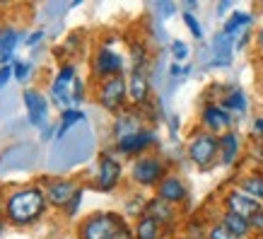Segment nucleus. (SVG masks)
<instances>
[{"label": "nucleus", "mask_w": 263, "mask_h": 239, "mask_svg": "<svg viewBox=\"0 0 263 239\" xmlns=\"http://www.w3.org/2000/svg\"><path fill=\"white\" fill-rule=\"evenodd\" d=\"M12 78V65H0V89L5 87Z\"/></svg>", "instance_id": "obj_37"}, {"label": "nucleus", "mask_w": 263, "mask_h": 239, "mask_svg": "<svg viewBox=\"0 0 263 239\" xmlns=\"http://www.w3.org/2000/svg\"><path fill=\"white\" fill-rule=\"evenodd\" d=\"M196 10H198V3H196V0H186V3H183V12L196 15Z\"/></svg>", "instance_id": "obj_44"}, {"label": "nucleus", "mask_w": 263, "mask_h": 239, "mask_svg": "<svg viewBox=\"0 0 263 239\" xmlns=\"http://www.w3.org/2000/svg\"><path fill=\"white\" fill-rule=\"evenodd\" d=\"M143 215L152 217V220H157V223L167 230V227H172V225L176 223V208L172 206V203H167V200L157 198V196H152V198H147V203H145V213Z\"/></svg>", "instance_id": "obj_20"}, {"label": "nucleus", "mask_w": 263, "mask_h": 239, "mask_svg": "<svg viewBox=\"0 0 263 239\" xmlns=\"http://www.w3.org/2000/svg\"><path fill=\"white\" fill-rule=\"evenodd\" d=\"M121 179H123V167H121V162L114 157V152H102L99 159H97V172H95L92 186L102 193H111L119 189Z\"/></svg>", "instance_id": "obj_7"}, {"label": "nucleus", "mask_w": 263, "mask_h": 239, "mask_svg": "<svg viewBox=\"0 0 263 239\" xmlns=\"http://www.w3.org/2000/svg\"><path fill=\"white\" fill-rule=\"evenodd\" d=\"M186 157L200 172H210L215 164H220V143H217V136L208 133L203 128L193 131L189 143H186Z\"/></svg>", "instance_id": "obj_2"}, {"label": "nucleus", "mask_w": 263, "mask_h": 239, "mask_svg": "<svg viewBox=\"0 0 263 239\" xmlns=\"http://www.w3.org/2000/svg\"><path fill=\"white\" fill-rule=\"evenodd\" d=\"M217 143H220V164L222 167H234L241 159V152H244V145H241V136L232 128L222 136H217Z\"/></svg>", "instance_id": "obj_17"}, {"label": "nucleus", "mask_w": 263, "mask_h": 239, "mask_svg": "<svg viewBox=\"0 0 263 239\" xmlns=\"http://www.w3.org/2000/svg\"><path fill=\"white\" fill-rule=\"evenodd\" d=\"M220 223L227 227L230 232H234L239 239H249L251 237V223H249L247 217H239V215H234V213H220V217H217Z\"/></svg>", "instance_id": "obj_25"}, {"label": "nucleus", "mask_w": 263, "mask_h": 239, "mask_svg": "<svg viewBox=\"0 0 263 239\" xmlns=\"http://www.w3.org/2000/svg\"><path fill=\"white\" fill-rule=\"evenodd\" d=\"M220 104H222V106L232 114V116H234V119H239V116H244V114L249 112V99H247V95H244L239 87H234V85H230L227 95L220 99Z\"/></svg>", "instance_id": "obj_22"}, {"label": "nucleus", "mask_w": 263, "mask_h": 239, "mask_svg": "<svg viewBox=\"0 0 263 239\" xmlns=\"http://www.w3.org/2000/svg\"><path fill=\"white\" fill-rule=\"evenodd\" d=\"M128 58H130V68H143V70H147V65H150V48H147V44H145V41H130Z\"/></svg>", "instance_id": "obj_26"}, {"label": "nucleus", "mask_w": 263, "mask_h": 239, "mask_svg": "<svg viewBox=\"0 0 263 239\" xmlns=\"http://www.w3.org/2000/svg\"><path fill=\"white\" fill-rule=\"evenodd\" d=\"M123 220L126 217L121 213H111V210L92 213L78 227V239H114V234H116V230L121 227Z\"/></svg>", "instance_id": "obj_4"}, {"label": "nucleus", "mask_w": 263, "mask_h": 239, "mask_svg": "<svg viewBox=\"0 0 263 239\" xmlns=\"http://www.w3.org/2000/svg\"><path fill=\"white\" fill-rule=\"evenodd\" d=\"M155 196L162 200H167V203H172V206L176 208V206H181V203L189 200V186H186V181H183L179 174L169 172V174L160 181V186L155 189Z\"/></svg>", "instance_id": "obj_14"}, {"label": "nucleus", "mask_w": 263, "mask_h": 239, "mask_svg": "<svg viewBox=\"0 0 263 239\" xmlns=\"http://www.w3.org/2000/svg\"><path fill=\"white\" fill-rule=\"evenodd\" d=\"M126 82H128V106L145 109V106L152 102L150 70H143V68H130V72L126 75Z\"/></svg>", "instance_id": "obj_9"}, {"label": "nucleus", "mask_w": 263, "mask_h": 239, "mask_svg": "<svg viewBox=\"0 0 263 239\" xmlns=\"http://www.w3.org/2000/svg\"><path fill=\"white\" fill-rule=\"evenodd\" d=\"M157 145V133H155V128L145 126L140 128L138 133H133V136L123 138V140H116L114 143V152H119V155H123V157H140V155H147L150 152V148H155Z\"/></svg>", "instance_id": "obj_10"}, {"label": "nucleus", "mask_w": 263, "mask_h": 239, "mask_svg": "<svg viewBox=\"0 0 263 239\" xmlns=\"http://www.w3.org/2000/svg\"><path fill=\"white\" fill-rule=\"evenodd\" d=\"M114 239H136V234H133V227H130V225L123 220V223H121V227L116 230V234H114Z\"/></svg>", "instance_id": "obj_36"}, {"label": "nucleus", "mask_w": 263, "mask_h": 239, "mask_svg": "<svg viewBox=\"0 0 263 239\" xmlns=\"http://www.w3.org/2000/svg\"><path fill=\"white\" fill-rule=\"evenodd\" d=\"M12 78L17 80V82H24V80L29 78V63H12Z\"/></svg>", "instance_id": "obj_33"}, {"label": "nucleus", "mask_w": 263, "mask_h": 239, "mask_svg": "<svg viewBox=\"0 0 263 239\" xmlns=\"http://www.w3.org/2000/svg\"><path fill=\"white\" fill-rule=\"evenodd\" d=\"M237 189L244 191L247 196H251L254 200H258V203H263V172L261 169L247 172V174L237 181Z\"/></svg>", "instance_id": "obj_23"}, {"label": "nucleus", "mask_w": 263, "mask_h": 239, "mask_svg": "<svg viewBox=\"0 0 263 239\" xmlns=\"http://www.w3.org/2000/svg\"><path fill=\"white\" fill-rule=\"evenodd\" d=\"M22 102H24V109H27V119L29 123L36 128L46 126V114H48V104H46V97L41 95L39 89H24L22 92Z\"/></svg>", "instance_id": "obj_15"}, {"label": "nucleus", "mask_w": 263, "mask_h": 239, "mask_svg": "<svg viewBox=\"0 0 263 239\" xmlns=\"http://www.w3.org/2000/svg\"><path fill=\"white\" fill-rule=\"evenodd\" d=\"M258 10H261V12H263V0H261V3H258Z\"/></svg>", "instance_id": "obj_47"}, {"label": "nucleus", "mask_w": 263, "mask_h": 239, "mask_svg": "<svg viewBox=\"0 0 263 239\" xmlns=\"http://www.w3.org/2000/svg\"><path fill=\"white\" fill-rule=\"evenodd\" d=\"M133 234H136V239H162L164 227L157 220L143 215V217H138L136 225H133Z\"/></svg>", "instance_id": "obj_24"}, {"label": "nucleus", "mask_w": 263, "mask_h": 239, "mask_svg": "<svg viewBox=\"0 0 263 239\" xmlns=\"http://www.w3.org/2000/svg\"><path fill=\"white\" fill-rule=\"evenodd\" d=\"M97 104L104 112L119 114L128 106V82L126 75H116L104 82H97Z\"/></svg>", "instance_id": "obj_5"}, {"label": "nucleus", "mask_w": 263, "mask_h": 239, "mask_svg": "<svg viewBox=\"0 0 263 239\" xmlns=\"http://www.w3.org/2000/svg\"><path fill=\"white\" fill-rule=\"evenodd\" d=\"M251 133H254L258 140H263V116H256V119L251 121Z\"/></svg>", "instance_id": "obj_38"}, {"label": "nucleus", "mask_w": 263, "mask_h": 239, "mask_svg": "<svg viewBox=\"0 0 263 239\" xmlns=\"http://www.w3.org/2000/svg\"><path fill=\"white\" fill-rule=\"evenodd\" d=\"M251 159L258 162V164H263V143H258V145L251 148Z\"/></svg>", "instance_id": "obj_41"}, {"label": "nucleus", "mask_w": 263, "mask_h": 239, "mask_svg": "<svg viewBox=\"0 0 263 239\" xmlns=\"http://www.w3.org/2000/svg\"><path fill=\"white\" fill-rule=\"evenodd\" d=\"M82 198H85V189H78V193H75V196H72V200L70 203H68V206H65V215L68 217H75L78 215V210H80V206H82Z\"/></svg>", "instance_id": "obj_32"}, {"label": "nucleus", "mask_w": 263, "mask_h": 239, "mask_svg": "<svg viewBox=\"0 0 263 239\" xmlns=\"http://www.w3.org/2000/svg\"><path fill=\"white\" fill-rule=\"evenodd\" d=\"M78 78V72H75V65L72 63H63L61 65V70L56 72V78L51 82V97H53V102L61 106V109H72V82Z\"/></svg>", "instance_id": "obj_12"}, {"label": "nucleus", "mask_w": 263, "mask_h": 239, "mask_svg": "<svg viewBox=\"0 0 263 239\" xmlns=\"http://www.w3.org/2000/svg\"><path fill=\"white\" fill-rule=\"evenodd\" d=\"M234 58V41L220 29L210 44V68H230Z\"/></svg>", "instance_id": "obj_18"}, {"label": "nucleus", "mask_w": 263, "mask_h": 239, "mask_svg": "<svg viewBox=\"0 0 263 239\" xmlns=\"http://www.w3.org/2000/svg\"><path fill=\"white\" fill-rule=\"evenodd\" d=\"M254 27V12H247V10H232L230 15L224 17L222 32L230 36L232 41H237L239 36H244L247 32H251Z\"/></svg>", "instance_id": "obj_19"}, {"label": "nucleus", "mask_w": 263, "mask_h": 239, "mask_svg": "<svg viewBox=\"0 0 263 239\" xmlns=\"http://www.w3.org/2000/svg\"><path fill=\"white\" fill-rule=\"evenodd\" d=\"M3 232H5V220L0 217V237H3Z\"/></svg>", "instance_id": "obj_46"}, {"label": "nucleus", "mask_w": 263, "mask_h": 239, "mask_svg": "<svg viewBox=\"0 0 263 239\" xmlns=\"http://www.w3.org/2000/svg\"><path fill=\"white\" fill-rule=\"evenodd\" d=\"M181 17H183V24L189 27V32H191L193 39H196V41H203V27H200L198 17L191 15V12H181Z\"/></svg>", "instance_id": "obj_30"}, {"label": "nucleus", "mask_w": 263, "mask_h": 239, "mask_svg": "<svg viewBox=\"0 0 263 239\" xmlns=\"http://www.w3.org/2000/svg\"><path fill=\"white\" fill-rule=\"evenodd\" d=\"M22 39V34L12 27H0V65H12L15 48Z\"/></svg>", "instance_id": "obj_21"}, {"label": "nucleus", "mask_w": 263, "mask_h": 239, "mask_svg": "<svg viewBox=\"0 0 263 239\" xmlns=\"http://www.w3.org/2000/svg\"><path fill=\"white\" fill-rule=\"evenodd\" d=\"M126 58L121 56L119 51H114L111 46H99L92 56V78L97 82H104L116 75H126Z\"/></svg>", "instance_id": "obj_6"}, {"label": "nucleus", "mask_w": 263, "mask_h": 239, "mask_svg": "<svg viewBox=\"0 0 263 239\" xmlns=\"http://www.w3.org/2000/svg\"><path fill=\"white\" fill-rule=\"evenodd\" d=\"M169 53H172V61L174 63H186L189 61V56H191V48H189V44L183 39H172V44H169Z\"/></svg>", "instance_id": "obj_28"}, {"label": "nucleus", "mask_w": 263, "mask_h": 239, "mask_svg": "<svg viewBox=\"0 0 263 239\" xmlns=\"http://www.w3.org/2000/svg\"><path fill=\"white\" fill-rule=\"evenodd\" d=\"M85 121V114L80 112V109H65L63 114H61V123H58V131H56V136H58V140H63L65 136H68V131H70L75 123H82Z\"/></svg>", "instance_id": "obj_27"}, {"label": "nucleus", "mask_w": 263, "mask_h": 239, "mask_svg": "<svg viewBox=\"0 0 263 239\" xmlns=\"http://www.w3.org/2000/svg\"><path fill=\"white\" fill-rule=\"evenodd\" d=\"M254 46H256V51H258V56L263 58V24L258 27V32L254 34Z\"/></svg>", "instance_id": "obj_39"}, {"label": "nucleus", "mask_w": 263, "mask_h": 239, "mask_svg": "<svg viewBox=\"0 0 263 239\" xmlns=\"http://www.w3.org/2000/svg\"><path fill=\"white\" fill-rule=\"evenodd\" d=\"M220 203H222L224 213H234V215L247 217V220H251V217L263 208V203H258V200H254L244 191H239L237 186L227 189V191L222 193V200H220Z\"/></svg>", "instance_id": "obj_11"}, {"label": "nucleus", "mask_w": 263, "mask_h": 239, "mask_svg": "<svg viewBox=\"0 0 263 239\" xmlns=\"http://www.w3.org/2000/svg\"><path fill=\"white\" fill-rule=\"evenodd\" d=\"M152 8H155V12H157V22L169 20L172 15H176V5L174 3H169V0H157Z\"/></svg>", "instance_id": "obj_31"}, {"label": "nucleus", "mask_w": 263, "mask_h": 239, "mask_svg": "<svg viewBox=\"0 0 263 239\" xmlns=\"http://www.w3.org/2000/svg\"><path fill=\"white\" fill-rule=\"evenodd\" d=\"M198 123H200L203 131H208V133L222 136V133L232 131V126H234V116H232L220 102H205L203 106H200Z\"/></svg>", "instance_id": "obj_8"}, {"label": "nucleus", "mask_w": 263, "mask_h": 239, "mask_svg": "<svg viewBox=\"0 0 263 239\" xmlns=\"http://www.w3.org/2000/svg\"><path fill=\"white\" fill-rule=\"evenodd\" d=\"M249 223H251V234L263 239V208L256 213L254 217H251V220H249Z\"/></svg>", "instance_id": "obj_34"}, {"label": "nucleus", "mask_w": 263, "mask_h": 239, "mask_svg": "<svg viewBox=\"0 0 263 239\" xmlns=\"http://www.w3.org/2000/svg\"><path fill=\"white\" fill-rule=\"evenodd\" d=\"M78 183L72 181V179H53V181L46 183V189H44V193H46V200L51 203L53 208H63L72 200V196L78 193Z\"/></svg>", "instance_id": "obj_16"}, {"label": "nucleus", "mask_w": 263, "mask_h": 239, "mask_svg": "<svg viewBox=\"0 0 263 239\" xmlns=\"http://www.w3.org/2000/svg\"><path fill=\"white\" fill-rule=\"evenodd\" d=\"M167 174H169L167 159L160 157V155H150V152L136 157L130 162V169H128L130 181L140 186V189H157Z\"/></svg>", "instance_id": "obj_3"}, {"label": "nucleus", "mask_w": 263, "mask_h": 239, "mask_svg": "<svg viewBox=\"0 0 263 239\" xmlns=\"http://www.w3.org/2000/svg\"><path fill=\"white\" fill-rule=\"evenodd\" d=\"M169 131H172V138H176V131H179V116L176 114H169Z\"/></svg>", "instance_id": "obj_43"}, {"label": "nucleus", "mask_w": 263, "mask_h": 239, "mask_svg": "<svg viewBox=\"0 0 263 239\" xmlns=\"http://www.w3.org/2000/svg\"><path fill=\"white\" fill-rule=\"evenodd\" d=\"M205 239H239L234 232H230L227 227H224L220 220H215V223H210L208 225V234Z\"/></svg>", "instance_id": "obj_29"}, {"label": "nucleus", "mask_w": 263, "mask_h": 239, "mask_svg": "<svg viewBox=\"0 0 263 239\" xmlns=\"http://www.w3.org/2000/svg\"><path fill=\"white\" fill-rule=\"evenodd\" d=\"M82 99H85V82H82V78H75V82H72V104H80Z\"/></svg>", "instance_id": "obj_35"}, {"label": "nucleus", "mask_w": 263, "mask_h": 239, "mask_svg": "<svg viewBox=\"0 0 263 239\" xmlns=\"http://www.w3.org/2000/svg\"><path fill=\"white\" fill-rule=\"evenodd\" d=\"M230 10H232V3H230V0H222V3H217V5H215V12L220 17H222L224 12H230Z\"/></svg>", "instance_id": "obj_42"}, {"label": "nucleus", "mask_w": 263, "mask_h": 239, "mask_svg": "<svg viewBox=\"0 0 263 239\" xmlns=\"http://www.w3.org/2000/svg\"><path fill=\"white\" fill-rule=\"evenodd\" d=\"M46 193L39 186H24V189H17L8 196L5 200V223L15 225V227H27V225L36 223L44 213H46Z\"/></svg>", "instance_id": "obj_1"}, {"label": "nucleus", "mask_w": 263, "mask_h": 239, "mask_svg": "<svg viewBox=\"0 0 263 239\" xmlns=\"http://www.w3.org/2000/svg\"><path fill=\"white\" fill-rule=\"evenodd\" d=\"M44 36H46V32H44V29H39V32H34L32 36H29V39L24 41V44H27L29 48H34L36 44H39V41H44Z\"/></svg>", "instance_id": "obj_40"}, {"label": "nucleus", "mask_w": 263, "mask_h": 239, "mask_svg": "<svg viewBox=\"0 0 263 239\" xmlns=\"http://www.w3.org/2000/svg\"><path fill=\"white\" fill-rule=\"evenodd\" d=\"M53 131H58V128H53V126H44V133H41V140H51V138H53Z\"/></svg>", "instance_id": "obj_45"}, {"label": "nucleus", "mask_w": 263, "mask_h": 239, "mask_svg": "<svg viewBox=\"0 0 263 239\" xmlns=\"http://www.w3.org/2000/svg\"><path fill=\"white\" fill-rule=\"evenodd\" d=\"M140 128H145L143 112L136 109V106H126L123 112H119L116 116H114V123H111L114 143H116V140H123V138H128V136H133V133H138Z\"/></svg>", "instance_id": "obj_13"}]
</instances>
